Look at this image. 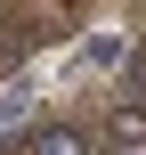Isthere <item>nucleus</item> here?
Listing matches in <instances>:
<instances>
[{
	"instance_id": "f257e3e1",
	"label": "nucleus",
	"mask_w": 146,
	"mask_h": 155,
	"mask_svg": "<svg viewBox=\"0 0 146 155\" xmlns=\"http://www.w3.org/2000/svg\"><path fill=\"white\" fill-rule=\"evenodd\" d=\"M106 147L146 155V98H114V114H106Z\"/></svg>"
},
{
	"instance_id": "f03ea898",
	"label": "nucleus",
	"mask_w": 146,
	"mask_h": 155,
	"mask_svg": "<svg viewBox=\"0 0 146 155\" xmlns=\"http://www.w3.org/2000/svg\"><path fill=\"white\" fill-rule=\"evenodd\" d=\"M24 155H89V139H81L73 123H41V131L24 139Z\"/></svg>"
},
{
	"instance_id": "7ed1b4c3",
	"label": "nucleus",
	"mask_w": 146,
	"mask_h": 155,
	"mask_svg": "<svg viewBox=\"0 0 146 155\" xmlns=\"http://www.w3.org/2000/svg\"><path fill=\"white\" fill-rule=\"evenodd\" d=\"M130 82H138V90H146V57H130Z\"/></svg>"
},
{
	"instance_id": "20e7f679",
	"label": "nucleus",
	"mask_w": 146,
	"mask_h": 155,
	"mask_svg": "<svg viewBox=\"0 0 146 155\" xmlns=\"http://www.w3.org/2000/svg\"><path fill=\"white\" fill-rule=\"evenodd\" d=\"M106 155H122V147H106Z\"/></svg>"
}]
</instances>
